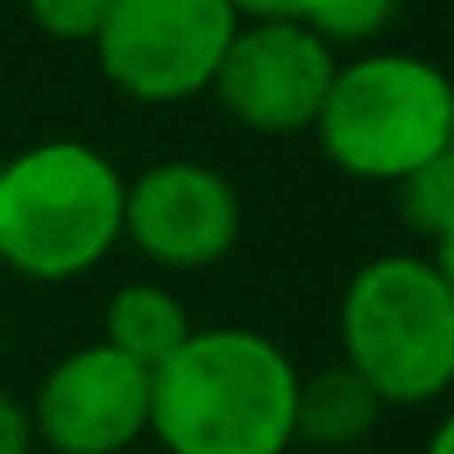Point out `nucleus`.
Instances as JSON below:
<instances>
[{
	"mask_svg": "<svg viewBox=\"0 0 454 454\" xmlns=\"http://www.w3.org/2000/svg\"><path fill=\"white\" fill-rule=\"evenodd\" d=\"M333 50L303 20L239 25L210 89L254 132H303L317 122L333 89Z\"/></svg>",
	"mask_w": 454,
	"mask_h": 454,
	"instance_id": "6",
	"label": "nucleus"
},
{
	"mask_svg": "<svg viewBox=\"0 0 454 454\" xmlns=\"http://www.w3.org/2000/svg\"><path fill=\"white\" fill-rule=\"evenodd\" d=\"M230 11L249 20H308L313 0H230Z\"/></svg>",
	"mask_w": 454,
	"mask_h": 454,
	"instance_id": "15",
	"label": "nucleus"
},
{
	"mask_svg": "<svg viewBox=\"0 0 454 454\" xmlns=\"http://www.w3.org/2000/svg\"><path fill=\"white\" fill-rule=\"evenodd\" d=\"M118 167L89 142H40L0 167V259L25 278H79L122 239Z\"/></svg>",
	"mask_w": 454,
	"mask_h": 454,
	"instance_id": "2",
	"label": "nucleus"
},
{
	"mask_svg": "<svg viewBox=\"0 0 454 454\" xmlns=\"http://www.w3.org/2000/svg\"><path fill=\"white\" fill-rule=\"evenodd\" d=\"M381 420V395L362 381L347 362L327 366L317 376H298L294 401V440H313L323 450H347L366 440Z\"/></svg>",
	"mask_w": 454,
	"mask_h": 454,
	"instance_id": "9",
	"label": "nucleus"
},
{
	"mask_svg": "<svg viewBox=\"0 0 454 454\" xmlns=\"http://www.w3.org/2000/svg\"><path fill=\"white\" fill-rule=\"evenodd\" d=\"M450 152H454V128H450Z\"/></svg>",
	"mask_w": 454,
	"mask_h": 454,
	"instance_id": "19",
	"label": "nucleus"
},
{
	"mask_svg": "<svg viewBox=\"0 0 454 454\" xmlns=\"http://www.w3.org/2000/svg\"><path fill=\"white\" fill-rule=\"evenodd\" d=\"M196 333L186 317V308L157 284H128L108 298L103 313V342L113 352L132 356L137 366L157 372L171 352H181V342Z\"/></svg>",
	"mask_w": 454,
	"mask_h": 454,
	"instance_id": "10",
	"label": "nucleus"
},
{
	"mask_svg": "<svg viewBox=\"0 0 454 454\" xmlns=\"http://www.w3.org/2000/svg\"><path fill=\"white\" fill-rule=\"evenodd\" d=\"M342 362L381 405H425L454 386V294L430 259L381 254L342 294Z\"/></svg>",
	"mask_w": 454,
	"mask_h": 454,
	"instance_id": "3",
	"label": "nucleus"
},
{
	"mask_svg": "<svg viewBox=\"0 0 454 454\" xmlns=\"http://www.w3.org/2000/svg\"><path fill=\"white\" fill-rule=\"evenodd\" d=\"M30 20L54 40H98L113 0H25Z\"/></svg>",
	"mask_w": 454,
	"mask_h": 454,
	"instance_id": "13",
	"label": "nucleus"
},
{
	"mask_svg": "<svg viewBox=\"0 0 454 454\" xmlns=\"http://www.w3.org/2000/svg\"><path fill=\"white\" fill-rule=\"evenodd\" d=\"M395 0H313L308 11V30L323 40H366L391 20Z\"/></svg>",
	"mask_w": 454,
	"mask_h": 454,
	"instance_id": "12",
	"label": "nucleus"
},
{
	"mask_svg": "<svg viewBox=\"0 0 454 454\" xmlns=\"http://www.w3.org/2000/svg\"><path fill=\"white\" fill-rule=\"evenodd\" d=\"M425 454H454V411L440 420V430L430 434V444H425Z\"/></svg>",
	"mask_w": 454,
	"mask_h": 454,
	"instance_id": "17",
	"label": "nucleus"
},
{
	"mask_svg": "<svg viewBox=\"0 0 454 454\" xmlns=\"http://www.w3.org/2000/svg\"><path fill=\"white\" fill-rule=\"evenodd\" d=\"M298 372L264 333L206 327L152 372V425L167 454H288Z\"/></svg>",
	"mask_w": 454,
	"mask_h": 454,
	"instance_id": "1",
	"label": "nucleus"
},
{
	"mask_svg": "<svg viewBox=\"0 0 454 454\" xmlns=\"http://www.w3.org/2000/svg\"><path fill=\"white\" fill-rule=\"evenodd\" d=\"M30 420L54 454H122L152 425V372L108 342L79 347L44 376Z\"/></svg>",
	"mask_w": 454,
	"mask_h": 454,
	"instance_id": "7",
	"label": "nucleus"
},
{
	"mask_svg": "<svg viewBox=\"0 0 454 454\" xmlns=\"http://www.w3.org/2000/svg\"><path fill=\"white\" fill-rule=\"evenodd\" d=\"M122 235L161 269H206L235 249L239 200L220 171L200 161H161L128 186Z\"/></svg>",
	"mask_w": 454,
	"mask_h": 454,
	"instance_id": "8",
	"label": "nucleus"
},
{
	"mask_svg": "<svg viewBox=\"0 0 454 454\" xmlns=\"http://www.w3.org/2000/svg\"><path fill=\"white\" fill-rule=\"evenodd\" d=\"M35 450V420L20 401L0 395V454H30Z\"/></svg>",
	"mask_w": 454,
	"mask_h": 454,
	"instance_id": "14",
	"label": "nucleus"
},
{
	"mask_svg": "<svg viewBox=\"0 0 454 454\" xmlns=\"http://www.w3.org/2000/svg\"><path fill=\"white\" fill-rule=\"evenodd\" d=\"M401 191V215L411 230L430 239H444L454 230V152H440L425 167H415L411 176L395 181Z\"/></svg>",
	"mask_w": 454,
	"mask_h": 454,
	"instance_id": "11",
	"label": "nucleus"
},
{
	"mask_svg": "<svg viewBox=\"0 0 454 454\" xmlns=\"http://www.w3.org/2000/svg\"><path fill=\"white\" fill-rule=\"evenodd\" d=\"M0 362H5V333H0Z\"/></svg>",
	"mask_w": 454,
	"mask_h": 454,
	"instance_id": "18",
	"label": "nucleus"
},
{
	"mask_svg": "<svg viewBox=\"0 0 454 454\" xmlns=\"http://www.w3.org/2000/svg\"><path fill=\"white\" fill-rule=\"evenodd\" d=\"M434 245H440V254H434L430 264L440 269V278H444V284H450V294H454V230H450V235H444V239H434Z\"/></svg>",
	"mask_w": 454,
	"mask_h": 454,
	"instance_id": "16",
	"label": "nucleus"
},
{
	"mask_svg": "<svg viewBox=\"0 0 454 454\" xmlns=\"http://www.w3.org/2000/svg\"><path fill=\"white\" fill-rule=\"evenodd\" d=\"M239 15L230 0H113L98 30V64L128 98L176 103L210 89Z\"/></svg>",
	"mask_w": 454,
	"mask_h": 454,
	"instance_id": "5",
	"label": "nucleus"
},
{
	"mask_svg": "<svg viewBox=\"0 0 454 454\" xmlns=\"http://www.w3.org/2000/svg\"><path fill=\"white\" fill-rule=\"evenodd\" d=\"M313 128L347 176L401 181L450 152L454 83L415 54H366L333 74Z\"/></svg>",
	"mask_w": 454,
	"mask_h": 454,
	"instance_id": "4",
	"label": "nucleus"
}]
</instances>
